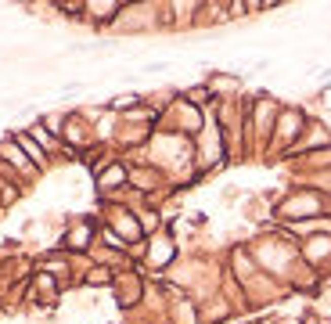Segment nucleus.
<instances>
[{
	"mask_svg": "<svg viewBox=\"0 0 331 324\" xmlns=\"http://www.w3.org/2000/svg\"><path fill=\"white\" fill-rule=\"evenodd\" d=\"M134 101H137V98H130V94H119V98L112 101V108H130Z\"/></svg>",
	"mask_w": 331,
	"mask_h": 324,
	"instance_id": "1",
	"label": "nucleus"
}]
</instances>
